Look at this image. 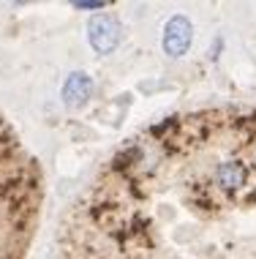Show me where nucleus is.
I'll list each match as a JSON object with an SVG mask.
<instances>
[{"label":"nucleus","instance_id":"nucleus-1","mask_svg":"<svg viewBox=\"0 0 256 259\" xmlns=\"http://www.w3.org/2000/svg\"><path fill=\"white\" fill-rule=\"evenodd\" d=\"M87 41L93 47V52L112 55L120 44V22L112 14H95L87 22Z\"/></svg>","mask_w":256,"mask_h":259},{"label":"nucleus","instance_id":"nucleus-2","mask_svg":"<svg viewBox=\"0 0 256 259\" xmlns=\"http://www.w3.org/2000/svg\"><path fill=\"white\" fill-rule=\"evenodd\" d=\"M191 41H193V25L188 17L183 14H175V17L167 19L164 25V38H161V47L169 58H183L185 52L191 50Z\"/></svg>","mask_w":256,"mask_h":259},{"label":"nucleus","instance_id":"nucleus-3","mask_svg":"<svg viewBox=\"0 0 256 259\" xmlns=\"http://www.w3.org/2000/svg\"><path fill=\"white\" fill-rule=\"evenodd\" d=\"M213 180H216V186L224 194H237L240 188H245V183L251 180V172H248V166L243 161L232 158V161H224V164L216 166Z\"/></svg>","mask_w":256,"mask_h":259},{"label":"nucleus","instance_id":"nucleus-4","mask_svg":"<svg viewBox=\"0 0 256 259\" xmlns=\"http://www.w3.org/2000/svg\"><path fill=\"white\" fill-rule=\"evenodd\" d=\"M90 96H93V79H90L87 74H82V71H74L66 79V85H63V101H66V107L77 109V107H82V104H87Z\"/></svg>","mask_w":256,"mask_h":259},{"label":"nucleus","instance_id":"nucleus-5","mask_svg":"<svg viewBox=\"0 0 256 259\" xmlns=\"http://www.w3.org/2000/svg\"><path fill=\"white\" fill-rule=\"evenodd\" d=\"M74 6H77V9H87V11H98L107 3H104V0H95V3H93V0H82V3H74Z\"/></svg>","mask_w":256,"mask_h":259}]
</instances>
